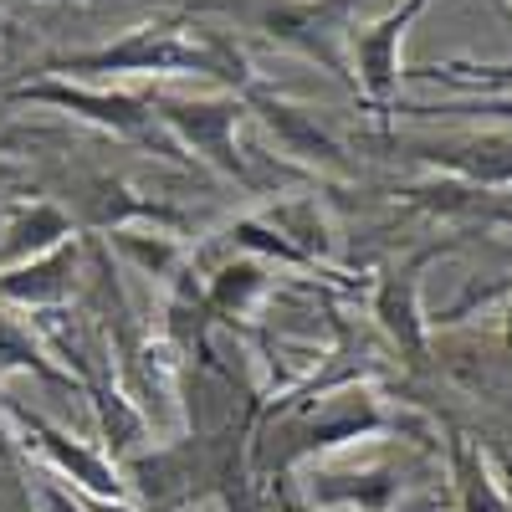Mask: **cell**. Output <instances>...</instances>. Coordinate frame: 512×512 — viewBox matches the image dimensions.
<instances>
[{"label": "cell", "instance_id": "obj_1", "mask_svg": "<svg viewBox=\"0 0 512 512\" xmlns=\"http://www.w3.org/2000/svg\"><path fill=\"white\" fill-rule=\"evenodd\" d=\"M41 72L62 77H216L241 98L251 88V62L231 36L205 31L185 16H154L134 31H123L108 47L47 57Z\"/></svg>", "mask_w": 512, "mask_h": 512}, {"label": "cell", "instance_id": "obj_2", "mask_svg": "<svg viewBox=\"0 0 512 512\" xmlns=\"http://www.w3.org/2000/svg\"><path fill=\"white\" fill-rule=\"evenodd\" d=\"M210 11H231L251 31H262L277 47L318 62L328 77H338L344 88H354L349 72V31L354 11L364 0H256V6H231V0H205Z\"/></svg>", "mask_w": 512, "mask_h": 512}, {"label": "cell", "instance_id": "obj_3", "mask_svg": "<svg viewBox=\"0 0 512 512\" xmlns=\"http://www.w3.org/2000/svg\"><path fill=\"white\" fill-rule=\"evenodd\" d=\"M6 103H36V108H57V113H72L82 123H98L118 139H139V144H154L164 154H180V144L164 134V123L154 118L149 98L144 93H113V88H82V82H67V77H31L21 88H6Z\"/></svg>", "mask_w": 512, "mask_h": 512}, {"label": "cell", "instance_id": "obj_4", "mask_svg": "<svg viewBox=\"0 0 512 512\" xmlns=\"http://www.w3.org/2000/svg\"><path fill=\"white\" fill-rule=\"evenodd\" d=\"M154 118L164 128H175V139L205 154L210 164H221L226 175H246V159L236 149V128L246 118V103L236 93L226 98H175V93H144Z\"/></svg>", "mask_w": 512, "mask_h": 512}, {"label": "cell", "instance_id": "obj_5", "mask_svg": "<svg viewBox=\"0 0 512 512\" xmlns=\"http://www.w3.org/2000/svg\"><path fill=\"white\" fill-rule=\"evenodd\" d=\"M431 6V0H400L395 11H384L379 21L369 26H354L349 31V72H354V88L364 93L369 108L390 113L395 108V93H400V41L405 31L415 26V16Z\"/></svg>", "mask_w": 512, "mask_h": 512}, {"label": "cell", "instance_id": "obj_6", "mask_svg": "<svg viewBox=\"0 0 512 512\" xmlns=\"http://www.w3.org/2000/svg\"><path fill=\"white\" fill-rule=\"evenodd\" d=\"M384 431V410L374 395L354 390V395H333L318 405V415H308L303 425H297V441L282 451L287 456H308V451H328V446H344V441H364V436H379Z\"/></svg>", "mask_w": 512, "mask_h": 512}, {"label": "cell", "instance_id": "obj_7", "mask_svg": "<svg viewBox=\"0 0 512 512\" xmlns=\"http://www.w3.org/2000/svg\"><path fill=\"white\" fill-rule=\"evenodd\" d=\"M405 154L451 169L472 185H512V139H431V144H400Z\"/></svg>", "mask_w": 512, "mask_h": 512}, {"label": "cell", "instance_id": "obj_8", "mask_svg": "<svg viewBox=\"0 0 512 512\" xmlns=\"http://www.w3.org/2000/svg\"><path fill=\"white\" fill-rule=\"evenodd\" d=\"M11 415L26 425V431H36L41 436V451H47L52 456V466H57V472L62 477H72L82 492H93V497H118L123 492V482H118V472H113V466L98 456V451H88V446H82V441H72V436H62V431H52V425L47 420H36V415H26L21 405H11Z\"/></svg>", "mask_w": 512, "mask_h": 512}, {"label": "cell", "instance_id": "obj_9", "mask_svg": "<svg viewBox=\"0 0 512 512\" xmlns=\"http://www.w3.org/2000/svg\"><path fill=\"white\" fill-rule=\"evenodd\" d=\"M420 262H425V256H415L405 272H384L379 297H374V313H379L384 333H390L395 344L410 354V364L425 359V318H420V282H415Z\"/></svg>", "mask_w": 512, "mask_h": 512}, {"label": "cell", "instance_id": "obj_10", "mask_svg": "<svg viewBox=\"0 0 512 512\" xmlns=\"http://www.w3.org/2000/svg\"><path fill=\"white\" fill-rule=\"evenodd\" d=\"M241 103H246V113H256L267 128H277V139L292 149V154H313V159H338V144L323 134V128L303 113V108H292V103H282L277 93H267L262 82H251V88L241 93Z\"/></svg>", "mask_w": 512, "mask_h": 512}, {"label": "cell", "instance_id": "obj_11", "mask_svg": "<svg viewBox=\"0 0 512 512\" xmlns=\"http://www.w3.org/2000/svg\"><path fill=\"white\" fill-rule=\"evenodd\" d=\"M451 482H456V507L461 512H512L497 472L466 436H451Z\"/></svg>", "mask_w": 512, "mask_h": 512}, {"label": "cell", "instance_id": "obj_12", "mask_svg": "<svg viewBox=\"0 0 512 512\" xmlns=\"http://www.w3.org/2000/svg\"><path fill=\"white\" fill-rule=\"evenodd\" d=\"M72 272H77V246H57L47 262L0 277V297H21V303H52V297H67V292H72Z\"/></svg>", "mask_w": 512, "mask_h": 512}, {"label": "cell", "instance_id": "obj_13", "mask_svg": "<svg viewBox=\"0 0 512 512\" xmlns=\"http://www.w3.org/2000/svg\"><path fill=\"white\" fill-rule=\"evenodd\" d=\"M67 236V216L57 205H31V210H16L11 226L0 231V256H36L47 246H62Z\"/></svg>", "mask_w": 512, "mask_h": 512}, {"label": "cell", "instance_id": "obj_14", "mask_svg": "<svg viewBox=\"0 0 512 512\" xmlns=\"http://www.w3.org/2000/svg\"><path fill=\"white\" fill-rule=\"evenodd\" d=\"M415 82H441V88H472V93H512V62H431L410 67Z\"/></svg>", "mask_w": 512, "mask_h": 512}, {"label": "cell", "instance_id": "obj_15", "mask_svg": "<svg viewBox=\"0 0 512 512\" xmlns=\"http://www.w3.org/2000/svg\"><path fill=\"white\" fill-rule=\"evenodd\" d=\"M400 492V482H395V472L390 466H369V472H359V477H318L313 482V502H349V507H384Z\"/></svg>", "mask_w": 512, "mask_h": 512}, {"label": "cell", "instance_id": "obj_16", "mask_svg": "<svg viewBox=\"0 0 512 512\" xmlns=\"http://www.w3.org/2000/svg\"><path fill=\"white\" fill-rule=\"evenodd\" d=\"M410 118H466V123H497L512 134V93H477L461 103H410L400 108Z\"/></svg>", "mask_w": 512, "mask_h": 512}, {"label": "cell", "instance_id": "obj_17", "mask_svg": "<svg viewBox=\"0 0 512 512\" xmlns=\"http://www.w3.org/2000/svg\"><path fill=\"white\" fill-rule=\"evenodd\" d=\"M0 369H36L41 379H57V369L41 359V349L31 344V333L11 313H0Z\"/></svg>", "mask_w": 512, "mask_h": 512}, {"label": "cell", "instance_id": "obj_18", "mask_svg": "<svg viewBox=\"0 0 512 512\" xmlns=\"http://www.w3.org/2000/svg\"><path fill=\"white\" fill-rule=\"evenodd\" d=\"M507 349H512V308H507Z\"/></svg>", "mask_w": 512, "mask_h": 512}, {"label": "cell", "instance_id": "obj_19", "mask_svg": "<svg viewBox=\"0 0 512 512\" xmlns=\"http://www.w3.org/2000/svg\"><path fill=\"white\" fill-rule=\"evenodd\" d=\"M507 6H512V0H507Z\"/></svg>", "mask_w": 512, "mask_h": 512}]
</instances>
